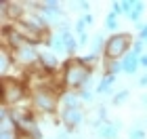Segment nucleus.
<instances>
[{
  "label": "nucleus",
  "mask_w": 147,
  "mask_h": 139,
  "mask_svg": "<svg viewBox=\"0 0 147 139\" xmlns=\"http://www.w3.org/2000/svg\"><path fill=\"white\" fill-rule=\"evenodd\" d=\"M2 139H15V133H11V131H2Z\"/></svg>",
  "instance_id": "obj_16"
},
{
  "label": "nucleus",
  "mask_w": 147,
  "mask_h": 139,
  "mask_svg": "<svg viewBox=\"0 0 147 139\" xmlns=\"http://www.w3.org/2000/svg\"><path fill=\"white\" fill-rule=\"evenodd\" d=\"M132 9H135V11H132L128 17H130V19H139V15L143 13V2H135V6H132Z\"/></svg>",
  "instance_id": "obj_11"
},
{
  "label": "nucleus",
  "mask_w": 147,
  "mask_h": 139,
  "mask_svg": "<svg viewBox=\"0 0 147 139\" xmlns=\"http://www.w3.org/2000/svg\"><path fill=\"white\" fill-rule=\"evenodd\" d=\"M130 137L132 139H143V131H130Z\"/></svg>",
  "instance_id": "obj_15"
},
{
  "label": "nucleus",
  "mask_w": 147,
  "mask_h": 139,
  "mask_svg": "<svg viewBox=\"0 0 147 139\" xmlns=\"http://www.w3.org/2000/svg\"><path fill=\"white\" fill-rule=\"evenodd\" d=\"M80 44H86V34H80Z\"/></svg>",
  "instance_id": "obj_18"
},
{
  "label": "nucleus",
  "mask_w": 147,
  "mask_h": 139,
  "mask_svg": "<svg viewBox=\"0 0 147 139\" xmlns=\"http://www.w3.org/2000/svg\"><path fill=\"white\" fill-rule=\"evenodd\" d=\"M126 97H128V91H122V93H120V95L116 97V103H122Z\"/></svg>",
  "instance_id": "obj_14"
},
{
  "label": "nucleus",
  "mask_w": 147,
  "mask_h": 139,
  "mask_svg": "<svg viewBox=\"0 0 147 139\" xmlns=\"http://www.w3.org/2000/svg\"><path fill=\"white\" fill-rule=\"evenodd\" d=\"M34 101L40 110H44V112H53L57 108V97H55V93H51V91H38L36 95H34Z\"/></svg>",
  "instance_id": "obj_3"
},
{
  "label": "nucleus",
  "mask_w": 147,
  "mask_h": 139,
  "mask_svg": "<svg viewBox=\"0 0 147 139\" xmlns=\"http://www.w3.org/2000/svg\"><path fill=\"white\" fill-rule=\"evenodd\" d=\"M116 133H118V129L113 127V124H105V127L101 129V137H105V139H111V137H116Z\"/></svg>",
  "instance_id": "obj_9"
},
{
  "label": "nucleus",
  "mask_w": 147,
  "mask_h": 139,
  "mask_svg": "<svg viewBox=\"0 0 147 139\" xmlns=\"http://www.w3.org/2000/svg\"><path fill=\"white\" fill-rule=\"evenodd\" d=\"M13 57H15L17 61H21V63H34L38 59V53L32 49V44H25V46H21V49L13 51Z\"/></svg>",
  "instance_id": "obj_5"
},
{
  "label": "nucleus",
  "mask_w": 147,
  "mask_h": 139,
  "mask_svg": "<svg viewBox=\"0 0 147 139\" xmlns=\"http://www.w3.org/2000/svg\"><path fill=\"white\" fill-rule=\"evenodd\" d=\"M105 28H107V30H113V28H116V13H109V15H107V19H105Z\"/></svg>",
  "instance_id": "obj_12"
},
{
  "label": "nucleus",
  "mask_w": 147,
  "mask_h": 139,
  "mask_svg": "<svg viewBox=\"0 0 147 139\" xmlns=\"http://www.w3.org/2000/svg\"><path fill=\"white\" fill-rule=\"evenodd\" d=\"M141 63H143V65H147V55H145V57H141Z\"/></svg>",
  "instance_id": "obj_19"
},
{
  "label": "nucleus",
  "mask_w": 147,
  "mask_h": 139,
  "mask_svg": "<svg viewBox=\"0 0 147 139\" xmlns=\"http://www.w3.org/2000/svg\"><path fill=\"white\" fill-rule=\"evenodd\" d=\"M6 68H9V51L2 49V74L6 72Z\"/></svg>",
  "instance_id": "obj_13"
},
{
  "label": "nucleus",
  "mask_w": 147,
  "mask_h": 139,
  "mask_svg": "<svg viewBox=\"0 0 147 139\" xmlns=\"http://www.w3.org/2000/svg\"><path fill=\"white\" fill-rule=\"evenodd\" d=\"M76 30L80 32V34H84V19H80V21H78V28Z\"/></svg>",
  "instance_id": "obj_17"
},
{
  "label": "nucleus",
  "mask_w": 147,
  "mask_h": 139,
  "mask_svg": "<svg viewBox=\"0 0 147 139\" xmlns=\"http://www.w3.org/2000/svg\"><path fill=\"white\" fill-rule=\"evenodd\" d=\"M63 120L69 129H76L82 122V110L80 108H65L63 110Z\"/></svg>",
  "instance_id": "obj_6"
},
{
  "label": "nucleus",
  "mask_w": 147,
  "mask_h": 139,
  "mask_svg": "<svg viewBox=\"0 0 147 139\" xmlns=\"http://www.w3.org/2000/svg\"><path fill=\"white\" fill-rule=\"evenodd\" d=\"M88 80V70H86L84 61H78V59H71L65 65V84L67 87H80Z\"/></svg>",
  "instance_id": "obj_1"
},
{
  "label": "nucleus",
  "mask_w": 147,
  "mask_h": 139,
  "mask_svg": "<svg viewBox=\"0 0 147 139\" xmlns=\"http://www.w3.org/2000/svg\"><path fill=\"white\" fill-rule=\"evenodd\" d=\"M141 84H147V78H143V80H141Z\"/></svg>",
  "instance_id": "obj_20"
},
{
  "label": "nucleus",
  "mask_w": 147,
  "mask_h": 139,
  "mask_svg": "<svg viewBox=\"0 0 147 139\" xmlns=\"http://www.w3.org/2000/svg\"><path fill=\"white\" fill-rule=\"evenodd\" d=\"M128 46H130V36L128 34H116V36H111L107 40V44H105V55L109 59L120 57V55L126 53Z\"/></svg>",
  "instance_id": "obj_2"
},
{
  "label": "nucleus",
  "mask_w": 147,
  "mask_h": 139,
  "mask_svg": "<svg viewBox=\"0 0 147 139\" xmlns=\"http://www.w3.org/2000/svg\"><path fill=\"white\" fill-rule=\"evenodd\" d=\"M21 97H23L21 87L15 84V82H11L9 78H4V82H2V99H4V101H6V103H15V101H19Z\"/></svg>",
  "instance_id": "obj_4"
},
{
  "label": "nucleus",
  "mask_w": 147,
  "mask_h": 139,
  "mask_svg": "<svg viewBox=\"0 0 147 139\" xmlns=\"http://www.w3.org/2000/svg\"><path fill=\"white\" fill-rule=\"evenodd\" d=\"M40 59H42V63L46 65V68H55V65H57V57L53 55V53H42Z\"/></svg>",
  "instance_id": "obj_8"
},
{
  "label": "nucleus",
  "mask_w": 147,
  "mask_h": 139,
  "mask_svg": "<svg viewBox=\"0 0 147 139\" xmlns=\"http://www.w3.org/2000/svg\"><path fill=\"white\" fill-rule=\"evenodd\" d=\"M53 49L57 53H65V44H63V36H55L53 38Z\"/></svg>",
  "instance_id": "obj_10"
},
{
  "label": "nucleus",
  "mask_w": 147,
  "mask_h": 139,
  "mask_svg": "<svg viewBox=\"0 0 147 139\" xmlns=\"http://www.w3.org/2000/svg\"><path fill=\"white\" fill-rule=\"evenodd\" d=\"M137 65H139V61H137V53H130L128 57H126V61H124V65L122 68L128 72V74H132V72L137 70Z\"/></svg>",
  "instance_id": "obj_7"
}]
</instances>
